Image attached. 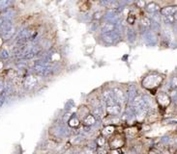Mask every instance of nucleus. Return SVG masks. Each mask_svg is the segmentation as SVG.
I'll return each instance as SVG.
<instances>
[{
  "label": "nucleus",
  "instance_id": "f257e3e1",
  "mask_svg": "<svg viewBox=\"0 0 177 154\" xmlns=\"http://www.w3.org/2000/svg\"><path fill=\"white\" fill-rule=\"evenodd\" d=\"M163 81V77L159 74H150L148 76H146L143 81H142V86L145 87L146 89H153L157 86L161 84Z\"/></svg>",
  "mask_w": 177,
  "mask_h": 154
},
{
  "label": "nucleus",
  "instance_id": "f03ea898",
  "mask_svg": "<svg viewBox=\"0 0 177 154\" xmlns=\"http://www.w3.org/2000/svg\"><path fill=\"white\" fill-rule=\"evenodd\" d=\"M133 106H134V108L137 110V112L138 110H140V109L147 107V105H146V103H145L144 98L141 95H137V96L134 97Z\"/></svg>",
  "mask_w": 177,
  "mask_h": 154
},
{
  "label": "nucleus",
  "instance_id": "7ed1b4c3",
  "mask_svg": "<svg viewBox=\"0 0 177 154\" xmlns=\"http://www.w3.org/2000/svg\"><path fill=\"white\" fill-rule=\"evenodd\" d=\"M112 91H113L114 98H115V100H116V102L122 103V102L125 101L126 95H125V94H124V91H122L121 89H119V88H114Z\"/></svg>",
  "mask_w": 177,
  "mask_h": 154
},
{
  "label": "nucleus",
  "instance_id": "20e7f679",
  "mask_svg": "<svg viewBox=\"0 0 177 154\" xmlns=\"http://www.w3.org/2000/svg\"><path fill=\"white\" fill-rule=\"evenodd\" d=\"M177 12V6H167L161 10V15L163 16H173Z\"/></svg>",
  "mask_w": 177,
  "mask_h": 154
},
{
  "label": "nucleus",
  "instance_id": "39448f33",
  "mask_svg": "<svg viewBox=\"0 0 177 154\" xmlns=\"http://www.w3.org/2000/svg\"><path fill=\"white\" fill-rule=\"evenodd\" d=\"M157 99H158L159 104L162 105V106H164V107L168 106V104L170 103V98L168 97V95H167L166 94H164V92H162V94H160L158 95Z\"/></svg>",
  "mask_w": 177,
  "mask_h": 154
},
{
  "label": "nucleus",
  "instance_id": "423d86ee",
  "mask_svg": "<svg viewBox=\"0 0 177 154\" xmlns=\"http://www.w3.org/2000/svg\"><path fill=\"white\" fill-rule=\"evenodd\" d=\"M145 9L150 14H156L160 11V6L156 2H150L145 6Z\"/></svg>",
  "mask_w": 177,
  "mask_h": 154
},
{
  "label": "nucleus",
  "instance_id": "0eeeda50",
  "mask_svg": "<svg viewBox=\"0 0 177 154\" xmlns=\"http://www.w3.org/2000/svg\"><path fill=\"white\" fill-rule=\"evenodd\" d=\"M15 33H16V27H15V25L13 24V25H12L9 29L6 30L5 32H3L1 35H2L3 40L7 41V40H10L12 37L15 35Z\"/></svg>",
  "mask_w": 177,
  "mask_h": 154
},
{
  "label": "nucleus",
  "instance_id": "6e6552de",
  "mask_svg": "<svg viewBox=\"0 0 177 154\" xmlns=\"http://www.w3.org/2000/svg\"><path fill=\"white\" fill-rule=\"evenodd\" d=\"M120 111H121V107L118 104H112V105H108L107 107V113L109 115H112V116H117L120 114Z\"/></svg>",
  "mask_w": 177,
  "mask_h": 154
},
{
  "label": "nucleus",
  "instance_id": "1a4fd4ad",
  "mask_svg": "<svg viewBox=\"0 0 177 154\" xmlns=\"http://www.w3.org/2000/svg\"><path fill=\"white\" fill-rule=\"evenodd\" d=\"M101 28H102V32H104V33H111V32H113V31H114L115 24L112 23V22H107L105 24H103Z\"/></svg>",
  "mask_w": 177,
  "mask_h": 154
},
{
  "label": "nucleus",
  "instance_id": "9d476101",
  "mask_svg": "<svg viewBox=\"0 0 177 154\" xmlns=\"http://www.w3.org/2000/svg\"><path fill=\"white\" fill-rule=\"evenodd\" d=\"M95 122H96L95 116H94L93 115H90V114H88V115L84 118V120H83V124L86 125V126L93 125V124H95Z\"/></svg>",
  "mask_w": 177,
  "mask_h": 154
},
{
  "label": "nucleus",
  "instance_id": "9b49d317",
  "mask_svg": "<svg viewBox=\"0 0 177 154\" xmlns=\"http://www.w3.org/2000/svg\"><path fill=\"white\" fill-rule=\"evenodd\" d=\"M36 84V78L32 75H29L25 78L24 80V86H25L26 88H32L34 87Z\"/></svg>",
  "mask_w": 177,
  "mask_h": 154
},
{
  "label": "nucleus",
  "instance_id": "f8f14e48",
  "mask_svg": "<svg viewBox=\"0 0 177 154\" xmlns=\"http://www.w3.org/2000/svg\"><path fill=\"white\" fill-rule=\"evenodd\" d=\"M14 0H0V10H4L9 8L13 4Z\"/></svg>",
  "mask_w": 177,
  "mask_h": 154
},
{
  "label": "nucleus",
  "instance_id": "ddd939ff",
  "mask_svg": "<svg viewBox=\"0 0 177 154\" xmlns=\"http://www.w3.org/2000/svg\"><path fill=\"white\" fill-rule=\"evenodd\" d=\"M112 32H111V33H106L105 35L103 36V39H104V41H105L107 44H109V45H111V44H113V41H114V39H113V36H112V34H111Z\"/></svg>",
  "mask_w": 177,
  "mask_h": 154
},
{
  "label": "nucleus",
  "instance_id": "4468645a",
  "mask_svg": "<svg viewBox=\"0 0 177 154\" xmlns=\"http://www.w3.org/2000/svg\"><path fill=\"white\" fill-rule=\"evenodd\" d=\"M140 23H141V25L144 26V27H150L151 26V20L149 17H142L141 20H140Z\"/></svg>",
  "mask_w": 177,
  "mask_h": 154
},
{
  "label": "nucleus",
  "instance_id": "2eb2a0df",
  "mask_svg": "<svg viewBox=\"0 0 177 154\" xmlns=\"http://www.w3.org/2000/svg\"><path fill=\"white\" fill-rule=\"evenodd\" d=\"M163 20L166 24H172L175 20L173 16H163Z\"/></svg>",
  "mask_w": 177,
  "mask_h": 154
},
{
  "label": "nucleus",
  "instance_id": "dca6fc26",
  "mask_svg": "<svg viewBox=\"0 0 177 154\" xmlns=\"http://www.w3.org/2000/svg\"><path fill=\"white\" fill-rule=\"evenodd\" d=\"M79 124V120L77 119V118H72L70 120H69V125L72 126V127H76Z\"/></svg>",
  "mask_w": 177,
  "mask_h": 154
},
{
  "label": "nucleus",
  "instance_id": "f3484780",
  "mask_svg": "<svg viewBox=\"0 0 177 154\" xmlns=\"http://www.w3.org/2000/svg\"><path fill=\"white\" fill-rule=\"evenodd\" d=\"M104 15V13L103 12H101V11H98V12H96V13L93 15V18L95 20H102L103 18V16Z\"/></svg>",
  "mask_w": 177,
  "mask_h": 154
},
{
  "label": "nucleus",
  "instance_id": "a211bd4d",
  "mask_svg": "<svg viewBox=\"0 0 177 154\" xmlns=\"http://www.w3.org/2000/svg\"><path fill=\"white\" fill-rule=\"evenodd\" d=\"M127 21L129 24H131V25H133L134 23H135L136 21V16H134V15H129L127 17Z\"/></svg>",
  "mask_w": 177,
  "mask_h": 154
},
{
  "label": "nucleus",
  "instance_id": "6ab92c4d",
  "mask_svg": "<svg viewBox=\"0 0 177 154\" xmlns=\"http://www.w3.org/2000/svg\"><path fill=\"white\" fill-rule=\"evenodd\" d=\"M172 86L174 88H177V77L172 78Z\"/></svg>",
  "mask_w": 177,
  "mask_h": 154
},
{
  "label": "nucleus",
  "instance_id": "aec40b11",
  "mask_svg": "<svg viewBox=\"0 0 177 154\" xmlns=\"http://www.w3.org/2000/svg\"><path fill=\"white\" fill-rule=\"evenodd\" d=\"M137 5L140 6L141 8H143V6H144V2H143V0H139V1L137 2Z\"/></svg>",
  "mask_w": 177,
  "mask_h": 154
},
{
  "label": "nucleus",
  "instance_id": "412c9836",
  "mask_svg": "<svg viewBox=\"0 0 177 154\" xmlns=\"http://www.w3.org/2000/svg\"><path fill=\"white\" fill-rule=\"evenodd\" d=\"M4 89V85H3V82H2V80H0V92H2Z\"/></svg>",
  "mask_w": 177,
  "mask_h": 154
},
{
  "label": "nucleus",
  "instance_id": "4be33fe9",
  "mask_svg": "<svg viewBox=\"0 0 177 154\" xmlns=\"http://www.w3.org/2000/svg\"><path fill=\"white\" fill-rule=\"evenodd\" d=\"M2 57H4V58H7L9 55H7V51H2Z\"/></svg>",
  "mask_w": 177,
  "mask_h": 154
},
{
  "label": "nucleus",
  "instance_id": "5701e85b",
  "mask_svg": "<svg viewBox=\"0 0 177 154\" xmlns=\"http://www.w3.org/2000/svg\"><path fill=\"white\" fill-rule=\"evenodd\" d=\"M134 1H135V0H126L127 3H133Z\"/></svg>",
  "mask_w": 177,
  "mask_h": 154
},
{
  "label": "nucleus",
  "instance_id": "b1692460",
  "mask_svg": "<svg viewBox=\"0 0 177 154\" xmlns=\"http://www.w3.org/2000/svg\"><path fill=\"white\" fill-rule=\"evenodd\" d=\"M174 16V20L177 21V12H176V13L174 14V16Z\"/></svg>",
  "mask_w": 177,
  "mask_h": 154
}]
</instances>
